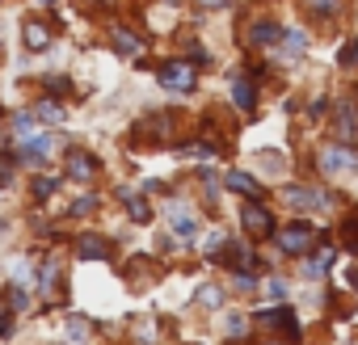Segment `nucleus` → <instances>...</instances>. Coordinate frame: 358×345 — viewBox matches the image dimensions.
Instances as JSON below:
<instances>
[{
  "instance_id": "31",
  "label": "nucleus",
  "mask_w": 358,
  "mask_h": 345,
  "mask_svg": "<svg viewBox=\"0 0 358 345\" xmlns=\"http://www.w3.org/2000/svg\"><path fill=\"white\" fill-rule=\"evenodd\" d=\"M266 295H270V299H282V295H287V286H282L278 278H270V282H266Z\"/></svg>"
},
{
  "instance_id": "16",
  "label": "nucleus",
  "mask_w": 358,
  "mask_h": 345,
  "mask_svg": "<svg viewBox=\"0 0 358 345\" xmlns=\"http://www.w3.org/2000/svg\"><path fill=\"white\" fill-rule=\"evenodd\" d=\"M122 203H127V215H131L135 223H148V219H152V207L143 203V194H122Z\"/></svg>"
},
{
  "instance_id": "4",
  "label": "nucleus",
  "mask_w": 358,
  "mask_h": 345,
  "mask_svg": "<svg viewBox=\"0 0 358 345\" xmlns=\"http://www.w3.org/2000/svg\"><path fill=\"white\" fill-rule=\"evenodd\" d=\"M295 211H324L329 207V198L320 194V190H308V186H287V194H282Z\"/></svg>"
},
{
  "instance_id": "14",
  "label": "nucleus",
  "mask_w": 358,
  "mask_h": 345,
  "mask_svg": "<svg viewBox=\"0 0 358 345\" xmlns=\"http://www.w3.org/2000/svg\"><path fill=\"white\" fill-rule=\"evenodd\" d=\"M173 232H177V240H194V236H199L194 215H186L182 207H173Z\"/></svg>"
},
{
  "instance_id": "26",
  "label": "nucleus",
  "mask_w": 358,
  "mask_h": 345,
  "mask_svg": "<svg viewBox=\"0 0 358 345\" xmlns=\"http://www.w3.org/2000/svg\"><path fill=\"white\" fill-rule=\"evenodd\" d=\"M199 303H203V307H220V291H215V286H203V291H199Z\"/></svg>"
},
{
  "instance_id": "30",
  "label": "nucleus",
  "mask_w": 358,
  "mask_h": 345,
  "mask_svg": "<svg viewBox=\"0 0 358 345\" xmlns=\"http://www.w3.org/2000/svg\"><path fill=\"white\" fill-rule=\"evenodd\" d=\"M93 207H97V203H93V198H76V203H72V215H89V211H93Z\"/></svg>"
},
{
  "instance_id": "21",
  "label": "nucleus",
  "mask_w": 358,
  "mask_h": 345,
  "mask_svg": "<svg viewBox=\"0 0 358 345\" xmlns=\"http://www.w3.org/2000/svg\"><path fill=\"white\" fill-rule=\"evenodd\" d=\"M282 47H287V55H303V47H308V38H303L299 30H291V34H282Z\"/></svg>"
},
{
  "instance_id": "2",
  "label": "nucleus",
  "mask_w": 358,
  "mask_h": 345,
  "mask_svg": "<svg viewBox=\"0 0 358 345\" xmlns=\"http://www.w3.org/2000/svg\"><path fill=\"white\" fill-rule=\"evenodd\" d=\"M278 244H282V253H308L312 244H316V228L312 223H287L282 232H278Z\"/></svg>"
},
{
  "instance_id": "37",
  "label": "nucleus",
  "mask_w": 358,
  "mask_h": 345,
  "mask_svg": "<svg viewBox=\"0 0 358 345\" xmlns=\"http://www.w3.org/2000/svg\"><path fill=\"white\" fill-rule=\"evenodd\" d=\"M38 5H55V0H38Z\"/></svg>"
},
{
  "instance_id": "9",
  "label": "nucleus",
  "mask_w": 358,
  "mask_h": 345,
  "mask_svg": "<svg viewBox=\"0 0 358 345\" xmlns=\"http://www.w3.org/2000/svg\"><path fill=\"white\" fill-rule=\"evenodd\" d=\"M257 324H274V328H287V337H291V341L299 337V320H295V316H291L287 307H274V311H262V316H257Z\"/></svg>"
},
{
  "instance_id": "6",
  "label": "nucleus",
  "mask_w": 358,
  "mask_h": 345,
  "mask_svg": "<svg viewBox=\"0 0 358 345\" xmlns=\"http://www.w3.org/2000/svg\"><path fill=\"white\" fill-rule=\"evenodd\" d=\"M241 223H245V232H253V236H270V232H274V215H270L266 207H257V203H249V207L241 211Z\"/></svg>"
},
{
  "instance_id": "36",
  "label": "nucleus",
  "mask_w": 358,
  "mask_h": 345,
  "mask_svg": "<svg viewBox=\"0 0 358 345\" xmlns=\"http://www.w3.org/2000/svg\"><path fill=\"white\" fill-rule=\"evenodd\" d=\"M101 5H110V9H114V5H118V0H101Z\"/></svg>"
},
{
  "instance_id": "17",
  "label": "nucleus",
  "mask_w": 358,
  "mask_h": 345,
  "mask_svg": "<svg viewBox=\"0 0 358 345\" xmlns=\"http://www.w3.org/2000/svg\"><path fill=\"white\" fill-rule=\"evenodd\" d=\"M114 51H118V55H139V38H135L131 30H118V34H114Z\"/></svg>"
},
{
  "instance_id": "15",
  "label": "nucleus",
  "mask_w": 358,
  "mask_h": 345,
  "mask_svg": "<svg viewBox=\"0 0 358 345\" xmlns=\"http://www.w3.org/2000/svg\"><path fill=\"white\" fill-rule=\"evenodd\" d=\"M249 38H253V43H262V47H270V43H278V38H282V30H278L274 22H253Z\"/></svg>"
},
{
  "instance_id": "18",
  "label": "nucleus",
  "mask_w": 358,
  "mask_h": 345,
  "mask_svg": "<svg viewBox=\"0 0 358 345\" xmlns=\"http://www.w3.org/2000/svg\"><path fill=\"white\" fill-rule=\"evenodd\" d=\"M329 261H333V249H324V253H316L308 265H303V274L308 278H320V274H329Z\"/></svg>"
},
{
  "instance_id": "1",
  "label": "nucleus",
  "mask_w": 358,
  "mask_h": 345,
  "mask_svg": "<svg viewBox=\"0 0 358 345\" xmlns=\"http://www.w3.org/2000/svg\"><path fill=\"white\" fill-rule=\"evenodd\" d=\"M156 80H160L164 89L190 93V89H194V80H199V72H194V64H186V59H169V64H160V68H156Z\"/></svg>"
},
{
  "instance_id": "25",
  "label": "nucleus",
  "mask_w": 358,
  "mask_h": 345,
  "mask_svg": "<svg viewBox=\"0 0 358 345\" xmlns=\"http://www.w3.org/2000/svg\"><path fill=\"white\" fill-rule=\"evenodd\" d=\"M26 307H30V295H26L22 286H13V291H9V311H26Z\"/></svg>"
},
{
  "instance_id": "3",
  "label": "nucleus",
  "mask_w": 358,
  "mask_h": 345,
  "mask_svg": "<svg viewBox=\"0 0 358 345\" xmlns=\"http://www.w3.org/2000/svg\"><path fill=\"white\" fill-rule=\"evenodd\" d=\"M333 126H337V139H341L345 147L358 143V101H350V97L337 101V122H333Z\"/></svg>"
},
{
  "instance_id": "27",
  "label": "nucleus",
  "mask_w": 358,
  "mask_h": 345,
  "mask_svg": "<svg viewBox=\"0 0 358 345\" xmlns=\"http://www.w3.org/2000/svg\"><path fill=\"white\" fill-rule=\"evenodd\" d=\"M9 182H13V160L0 156V186H9Z\"/></svg>"
},
{
  "instance_id": "32",
  "label": "nucleus",
  "mask_w": 358,
  "mask_h": 345,
  "mask_svg": "<svg viewBox=\"0 0 358 345\" xmlns=\"http://www.w3.org/2000/svg\"><path fill=\"white\" fill-rule=\"evenodd\" d=\"M341 64H345V68H354V64H358V43H350V47L341 51Z\"/></svg>"
},
{
  "instance_id": "28",
  "label": "nucleus",
  "mask_w": 358,
  "mask_h": 345,
  "mask_svg": "<svg viewBox=\"0 0 358 345\" xmlns=\"http://www.w3.org/2000/svg\"><path fill=\"white\" fill-rule=\"evenodd\" d=\"M262 164H266L270 172H278V168H282V156H278V152H262Z\"/></svg>"
},
{
  "instance_id": "11",
  "label": "nucleus",
  "mask_w": 358,
  "mask_h": 345,
  "mask_svg": "<svg viewBox=\"0 0 358 345\" xmlns=\"http://www.w3.org/2000/svg\"><path fill=\"white\" fill-rule=\"evenodd\" d=\"M232 97H236V105H241L245 114H253V110H257V89H253V80H249V76H236Z\"/></svg>"
},
{
  "instance_id": "8",
  "label": "nucleus",
  "mask_w": 358,
  "mask_h": 345,
  "mask_svg": "<svg viewBox=\"0 0 358 345\" xmlns=\"http://www.w3.org/2000/svg\"><path fill=\"white\" fill-rule=\"evenodd\" d=\"M51 147H55V135L34 131V135H26V139H22V160H26V164H34V160H43Z\"/></svg>"
},
{
  "instance_id": "22",
  "label": "nucleus",
  "mask_w": 358,
  "mask_h": 345,
  "mask_svg": "<svg viewBox=\"0 0 358 345\" xmlns=\"http://www.w3.org/2000/svg\"><path fill=\"white\" fill-rule=\"evenodd\" d=\"M43 122H59L64 118V105H55V101H38V110H34Z\"/></svg>"
},
{
  "instance_id": "33",
  "label": "nucleus",
  "mask_w": 358,
  "mask_h": 345,
  "mask_svg": "<svg viewBox=\"0 0 358 345\" xmlns=\"http://www.w3.org/2000/svg\"><path fill=\"white\" fill-rule=\"evenodd\" d=\"M13 332V316L9 311H0V337H9Z\"/></svg>"
},
{
  "instance_id": "29",
  "label": "nucleus",
  "mask_w": 358,
  "mask_h": 345,
  "mask_svg": "<svg viewBox=\"0 0 358 345\" xmlns=\"http://www.w3.org/2000/svg\"><path fill=\"white\" fill-rule=\"evenodd\" d=\"M55 274H59V270H55V261H47V265H43V291H51V286H55Z\"/></svg>"
},
{
  "instance_id": "19",
  "label": "nucleus",
  "mask_w": 358,
  "mask_h": 345,
  "mask_svg": "<svg viewBox=\"0 0 358 345\" xmlns=\"http://www.w3.org/2000/svg\"><path fill=\"white\" fill-rule=\"evenodd\" d=\"M89 332H93V324L85 316H68V337L72 341H89Z\"/></svg>"
},
{
  "instance_id": "20",
  "label": "nucleus",
  "mask_w": 358,
  "mask_h": 345,
  "mask_svg": "<svg viewBox=\"0 0 358 345\" xmlns=\"http://www.w3.org/2000/svg\"><path fill=\"white\" fill-rule=\"evenodd\" d=\"M303 5H308L316 17H333V13L341 9V0H303Z\"/></svg>"
},
{
  "instance_id": "5",
  "label": "nucleus",
  "mask_w": 358,
  "mask_h": 345,
  "mask_svg": "<svg viewBox=\"0 0 358 345\" xmlns=\"http://www.w3.org/2000/svg\"><path fill=\"white\" fill-rule=\"evenodd\" d=\"M354 168V152L350 147H324L320 152V172H329V177H341V172Z\"/></svg>"
},
{
  "instance_id": "12",
  "label": "nucleus",
  "mask_w": 358,
  "mask_h": 345,
  "mask_svg": "<svg viewBox=\"0 0 358 345\" xmlns=\"http://www.w3.org/2000/svg\"><path fill=\"white\" fill-rule=\"evenodd\" d=\"M76 253H80V257H93V261H106V257H110V240H101V236H80V240H76Z\"/></svg>"
},
{
  "instance_id": "13",
  "label": "nucleus",
  "mask_w": 358,
  "mask_h": 345,
  "mask_svg": "<svg viewBox=\"0 0 358 345\" xmlns=\"http://www.w3.org/2000/svg\"><path fill=\"white\" fill-rule=\"evenodd\" d=\"M224 186L228 190H236V194H249V198H262V186L249 177V172H228V177H224Z\"/></svg>"
},
{
  "instance_id": "23",
  "label": "nucleus",
  "mask_w": 358,
  "mask_h": 345,
  "mask_svg": "<svg viewBox=\"0 0 358 345\" xmlns=\"http://www.w3.org/2000/svg\"><path fill=\"white\" fill-rule=\"evenodd\" d=\"M224 324H228V337H232V341H241V337H245V328H249V320H245L241 311H232Z\"/></svg>"
},
{
  "instance_id": "34",
  "label": "nucleus",
  "mask_w": 358,
  "mask_h": 345,
  "mask_svg": "<svg viewBox=\"0 0 358 345\" xmlns=\"http://www.w3.org/2000/svg\"><path fill=\"white\" fill-rule=\"evenodd\" d=\"M345 232H350V249L358 253V219H350V223H345Z\"/></svg>"
},
{
  "instance_id": "24",
  "label": "nucleus",
  "mask_w": 358,
  "mask_h": 345,
  "mask_svg": "<svg viewBox=\"0 0 358 345\" xmlns=\"http://www.w3.org/2000/svg\"><path fill=\"white\" fill-rule=\"evenodd\" d=\"M59 190V182L55 177H34V198H51Z\"/></svg>"
},
{
  "instance_id": "7",
  "label": "nucleus",
  "mask_w": 358,
  "mask_h": 345,
  "mask_svg": "<svg viewBox=\"0 0 358 345\" xmlns=\"http://www.w3.org/2000/svg\"><path fill=\"white\" fill-rule=\"evenodd\" d=\"M93 172H97V156H93V152H85V147H72V152H68V177L89 182Z\"/></svg>"
},
{
  "instance_id": "10",
  "label": "nucleus",
  "mask_w": 358,
  "mask_h": 345,
  "mask_svg": "<svg viewBox=\"0 0 358 345\" xmlns=\"http://www.w3.org/2000/svg\"><path fill=\"white\" fill-rule=\"evenodd\" d=\"M22 43H26L30 51H47V47H51V26H47V22H30V26L22 30Z\"/></svg>"
},
{
  "instance_id": "35",
  "label": "nucleus",
  "mask_w": 358,
  "mask_h": 345,
  "mask_svg": "<svg viewBox=\"0 0 358 345\" xmlns=\"http://www.w3.org/2000/svg\"><path fill=\"white\" fill-rule=\"evenodd\" d=\"M350 286H354V291H358V265H354V270H350Z\"/></svg>"
}]
</instances>
